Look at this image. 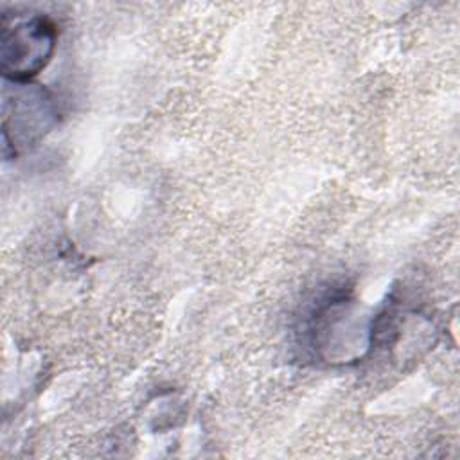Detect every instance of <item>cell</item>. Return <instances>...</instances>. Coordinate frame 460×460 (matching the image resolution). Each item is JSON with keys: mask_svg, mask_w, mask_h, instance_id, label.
I'll list each match as a JSON object with an SVG mask.
<instances>
[{"mask_svg": "<svg viewBox=\"0 0 460 460\" xmlns=\"http://www.w3.org/2000/svg\"><path fill=\"white\" fill-rule=\"evenodd\" d=\"M58 122V110L52 97L31 83L5 81L2 102L4 155L18 146H31L41 140Z\"/></svg>", "mask_w": 460, "mask_h": 460, "instance_id": "2", "label": "cell"}, {"mask_svg": "<svg viewBox=\"0 0 460 460\" xmlns=\"http://www.w3.org/2000/svg\"><path fill=\"white\" fill-rule=\"evenodd\" d=\"M0 68L4 81L31 83L50 61L56 49V25L41 14L2 13Z\"/></svg>", "mask_w": 460, "mask_h": 460, "instance_id": "1", "label": "cell"}]
</instances>
